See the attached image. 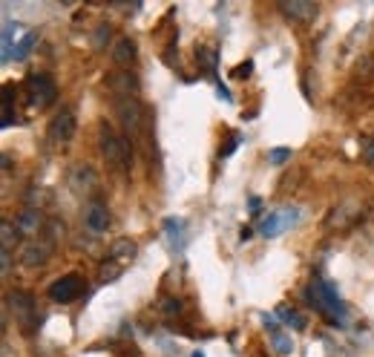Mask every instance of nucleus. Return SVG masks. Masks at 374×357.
<instances>
[{
    "instance_id": "nucleus-22",
    "label": "nucleus",
    "mask_w": 374,
    "mask_h": 357,
    "mask_svg": "<svg viewBox=\"0 0 374 357\" xmlns=\"http://www.w3.org/2000/svg\"><path fill=\"white\" fill-rule=\"evenodd\" d=\"M12 92H15V87L6 84V89H3V127H12Z\"/></svg>"
},
{
    "instance_id": "nucleus-19",
    "label": "nucleus",
    "mask_w": 374,
    "mask_h": 357,
    "mask_svg": "<svg viewBox=\"0 0 374 357\" xmlns=\"http://www.w3.org/2000/svg\"><path fill=\"white\" fill-rule=\"evenodd\" d=\"M274 354H279V357H288L291 351H294V340L285 335V331H276V335H274Z\"/></svg>"
},
{
    "instance_id": "nucleus-35",
    "label": "nucleus",
    "mask_w": 374,
    "mask_h": 357,
    "mask_svg": "<svg viewBox=\"0 0 374 357\" xmlns=\"http://www.w3.org/2000/svg\"><path fill=\"white\" fill-rule=\"evenodd\" d=\"M190 357H204V351H202V349H196V351H193Z\"/></svg>"
},
{
    "instance_id": "nucleus-27",
    "label": "nucleus",
    "mask_w": 374,
    "mask_h": 357,
    "mask_svg": "<svg viewBox=\"0 0 374 357\" xmlns=\"http://www.w3.org/2000/svg\"><path fill=\"white\" fill-rule=\"evenodd\" d=\"M107 38H110V27H107V23H101L98 32H96V38H92V43H96L98 50H104V41H107Z\"/></svg>"
},
{
    "instance_id": "nucleus-4",
    "label": "nucleus",
    "mask_w": 374,
    "mask_h": 357,
    "mask_svg": "<svg viewBox=\"0 0 374 357\" xmlns=\"http://www.w3.org/2000/svg\"><path fill=\"white\" fill-rule=\"evenodd\" d=\"M297 222H299V207H279V210L268 213V217L262 219L260 233H262V236H268V240H274V236H279L283 231L294 228Z\"/></svg>"
},
{
    "instance_id": "nucleus-2",
    "label": "nucleus",
    "mask_w": 374,
    "mask_h": 357,
    "mask_svg": "<svg viewBox=\"0 0 374 357\" xmlns=\"http://www.w3.org/2000/svg\"><path fill=\"white\" fill-rule=\"evenodd\" d=\"M98 145H101V153H104V159L110 164H115V168H133V147H130V141L115 133L107 122L98 127Z\"/></svg>"
},
{
    "instance_id": "nucleus-20",
    "label": "nucleus",
    "mask_w": 374,
    "mask_h": 357,
    "mask_svg": "<svg viewBox=\"0 0 374 357\" xmlns=\"http://www.w3.org/2000/svg\"><path fill=\"white\" fill-rule=\"evenodd\" d=\"M0 242H3V251H12L17 245V228L12 222H3L0 225Z\"/></svg>"
},
{
    "instance_id": "nucleus-8",
    "label": "nucleus",
    "mask_w": 374,
    "mask_h": 357,
    "mask_svg": "<svg viewBox=\"0 0 374 357\" xmlns=\"http://www.w3.org/2000/svg\"><path fill=\"white\" fill-rule=\"evenodd\" d=\"M50 138L58 141V145H66V141L75 138V112L69 107H63L50 122Z\"/></svg>"
},
{
    "instance_id": "nucleus-15",
    "label": "nucleus",
    "mask_w": 374,
    "mask_h": 357,
    "mask_svg": "<svg viewBox=\"0 0 374 357\" xmlns=\"http://www.w3.org/2000/svg\"><path fill=\"white\" fill-rule=\"evenodd\" d=\"M135 242L133 240H115L112 245H110V263H115V265H127V263H133V259H135Z\"/></svg>"
},
{
    "instance_id": "nucleus-26",
    "label": "nucleus",
    "mask_w": 374,
    "mask_h": 357,
    "mask_svg": "<svg viewBox=\"0 0 374 357\" xmlns=\"http://www.w3.org/2000/svg\"><path fill=\"white\" fill-rule=\"evenodd\" d=\"M161 312H167V314H179L181 312V303L176 297H167L165 303H161Z\"/></svg>"
},
{
    "instance_id": "nucleus-14",
    "label": "nucleus",
    "mask_w": 374,
    "mask_h": 357,
    "mask_svg": "<svg viewBox=\"0 0 374 357\" xmlns=\"http://www.w3.org/2000/svg\"><path fill=\"white\" fill-rule=\"evenodd\" d=\"M40 213H38V207H23L20 213H17V219H15V228H17V233H23V236H35L38 231H40Z\"/></svg>"
},
{
    "instance_id": "nucleus-23",
    "label": "nucleus",
    "mask_w": 374,
    "mask_h": 357,
    "mask_svg": "<svg viewBox=\"0 0 374 357\" xmlns=\"http://www.w3.org/2000/svg\"><path fill=\"white\" fill-rule=\"evenodd\" d=\"M288 159H291V150H288V147H274V150L268 153V161H271V164H285Z\"/></svg>"
},
{
    "instance_id": "nucleus-18",
    "label": "nucleus",
    "mask_w": 374,
    "mask_h": 357,
    "mask_svg": "<svg viewBox=\"0 0 374 357\" xmlns=\"http://www.w3.org/2000/svg\"><path fill=\"white\" fill-rule=\"evenodd\" d=\"M276 317L283 320L288 328H294V331H302V328H306V317H302V314L297 312V308L283 305V308H279V312H276Z\"/></svg>"
},
{
    "instance_id": "nucleus-33",
    "label": "nucleus",
    "mask_w": 374,
    "mask_h": 357,
    "mask_svg": "<svg viewBox=\"0 0 374 357\" xmlns=\"http://www.w3.org/2000/svg\"><path fill=\"white\" fill-rule=\"evenodd\" d=\"M250 213H260V199L250 196Z\"/></svg>"
},
{
    "instance_id": "nucleus-31",
    "label": "nucleus",
    "mask_w": 374,
    "mask_h": 357,
    "mask_svg": "<svg viewBox=\"0 0 374 357\" xmlns=\"http://www.w3.org/2000/svg\"><path fill=\"white\" fill-rule=\"evenodd\" d=\"M237 145H239V138H237V136H230V141L225 145V150H219V156H222V159H225V156H230L233 150H237Z\"/></svg>"
},
{
    "instance_id": "nucleus-7",
    "label": "nucleus",
    "mask_w": 374,
    "mask_h": 357,
    "mask_svg": "<svg viewBox=\"0 0 374 357\" xmlns=\"http://www.w3.org/2000/svg\"><path fill=\"white\" fill-rule=\"evenodd\" d=\"M81 294H84V279L78 274H66V277H61V279H55L50 285V300L63 303V305L66 303H75Z\"/></svg>"
},
{
    "instance_id": "nucleus-3",
    "label": "nucleus",
    "mask_w": 374,
    "mask_h": 357,
    "mask_svg": "<svg viewBox=\"0 0 374 357\" xmlns=\"http://www.w3.org/2000/svg\"><path fill=\"white\" fill-rule=\"evenodd\" d=\"M6 305L15 312V320L20 323V328L27 331V335H32V331L40 326L38 323V305H35V297L29 291H9Z\"/></svg>"
},
{
    "instance_id": "nucleus-29",
    "label": "nucleus",
    "mask_w": 374,
    "mask_h": 357,
    "mask_svg": "<svg viewBox=\"0 0 374 357\" xmlns=\"http://www.w3.org/2000/svg\"><path fill=\"white\" fill-rule=\"evenodd\" d=\"M250 73H253V61H245V64L237 66V73H233V75H237V78H248Z\"/></svg>"
},
{
    "instance_id": "nucleus-11",
    "label": "nucleus",
    "mask_w": 374,
    "mask_h": 357,
    "mask_svg": "<svg viewBox=\"0 0 374 357\" xmlns=\"http://www.w3.org/2000/svg\"><path fill=\"white\" fill-rule=\"evenodd\" d=\"M279 12L291 20L308 23V20L317 17V3H311V0H283V3H279Z\"/></svg>"
},
{
    "instance_id": "nucleus-1",
    "label": "nucleus",
    "mask_w": 374,
    "mask_h": 357,
    "mask_svg": "<svg viewBox=\"0 0 374 357\" xmlns=\"http://www.w3.org/2000/svg\"><path fill=\"white\" fill-rule=\"evenodd\" d=\"M306 297H308V303L317 308V312L329 320L331 326H343L345 323V317H348V308H345V303L340 300V294H337V289L331 282H325V279H314L311 285H308V291H306Z\"/></svg>"
},
{
    "instance_id": "nucleus-6",
    "label": "nucleus",
    "mask_w": 374,
    "mask_h": 357,
    "mask_svg": "<svg viewBox=\"0 0 374 357\" xmlns=\"http://www.w3.org/2000/svg\"><path fill=\"white\" fill-rule=\"evenodd\" d=\"M115 112H119V122L127 136H135L142 127V104H138L135 95H124V99H115Z\"/></svg>"
},
{
    "instance_id": "nucleus-9",
    "label": "nucleus",
    "mask_w": 374,
    "mask_h": 357,
    "mask_svg": "<svg viewBox=\"0 0 374 357\" xmlns=\"http://www.w3.org/2000/svg\"><path fill=\"white\" fill-rule=\"evenodd\" d=\"M84 228L92 236H101L110 228V210H107L104 202H89L87 205V210H84Z\"/></svg>"
},
{
    "instance_id": "nucleus-5",
    "label": "nucleus",
    "mask_w": 374,
    "mask_h": 357,
    "mask_svg": "<svg viewBox=\"0 0 374 357\" xmlns=\"http://www.w3.org/2000/svg\"><path fill=\"white\" fill-rule=\"evenodd\" d=\"M27 92H29V104L38 107V110H43V107H50L55 101L58 87H55V81L50 75L40 73V75H29L27 78Z\"/></svg>"
},
{
    "instance_id": "nucleus-21",
    "label": "nucleus",
    "mask_w": 374,
    "mask_h": 357,
    "mask_svg": "<svg viewBox=\"0 0 374 357\" xmlns=\"http://www.w3.org/2000/svg\"><path fill=\"white\" fill-rule=\"evenodd\" d=\"M12 29H17V27L9 20L6 27H3V64H9V61H12V55H15V52H12Z\"/></svg>"
},
{
    "instance_id": "nucleus-34",
    "label": "nucleus",
    "mask_w": 374,
    "mask_h": 357,
    "mask_svg": "<svg viewBox=\"0 0 374 357\" xmlns=\"http://www.w3.org/2000/svg\"><path fill=\"white\" fill-rule=\"evenodd\" d=\"M239 240L245 242V240H250V228H242V233H239Z\"/></svg>"
},
{
    "instance_id": "nucleus-28",
    "label": "nucleus",
    "mask_w": 374,
    "mask_h": 357,
    "mask_svg": "<svg viewBox=\"0 0 374 357\" xmlns=\"http://www.w3.org/2000/svg\"><path fill=\"white\" fill-rule=\"evenodd\" d=\"M58 236H63V222L52 219V222H50V242H55Z\"/></svg>"
},
{
    "instance_id": "nucleus-32",
    "label": "nucleus",
    "mask_w": 374,
    "mask_h": 357,
    "mask_svg": "<svg viewBox=\"0 0 374 357\" xmlns=\"http://www.w3.org/2000/svg\"><path fill=\"white\" fill-rule=\"evenodd\" d=\"M9 265H12V259H9V251H3V274H9Z\"/></svg>"
},
{
    "instance_id": "nucleus-17",
    "label": "nucleus",
    "mask_w": 374,
    "mask_h": 357,
    "mask_svg": "<svg viewBox=\"0 0 374 357\" xmlns=\"http://www.w3.org/2000/svg\"><path fill=\"white\" fill-rule=\"evenodd\" d=\"M35 43H38V32H27V35H23V38L15 43V55H12V61H17V64H20V61H27Z\"/></svg>"
},
{
    "instance_id": "nucleus-13",
    "label": "nucleus",
    "mask_w": 374,
    "mask_h": 357,
    "mask_svg": "<svg viewBox=\"0 0 374 357\" xmlns=\"http://www.w3.org/2000/svg\"><path fill=\"white\" fill-rule=\"evenodd\" d=\"M107 84H110V89L115 92V99H124V95H135V92H138V78L130 75L127 69H121V73L110 75Z\"/></svg>"
},
{
    "instance_id": "nucleus-12",
    "label": "nucleus",
    "mask_w": 374,
    "mask_h": 357,
    "mask_svg": "<svg viewBox=\"0 0 374 357\" xmlns=\"http://www.w3.org/2000/svg\"><path fill=\"white\" fill-rule=\"evenodd\" d=\"M50 248H52V242H29V245H23L20 265L23 268H40V265H46V259H50Z\"/></svg>"
},
{
    "instance_id": "nucleus-16",
    "label": "nucleus",
    "mask_w": 374,
    "mask_h": 357,
    "mask_svg": "<svg viewBox=\"0 0 374 357\" xmlns=\"http://www.w3.org/2000/svg\"><path fill=\"white\" fill-rule=\"evenodd\" d=\"M135 52L138 50H135V41L133 38H119V41H115V46H112V61L127 66V64L135 61Z\"/></svg>"
},
{
    "instance_id": "nucleus-10",
    "label": "nucleus",
    "mask_w": 374,
    "mask_h": 357,
    "mask_svg": "<svg viewBox=\"0 0 374 357\" xmlns=\"http://www.w3.org/2000/svg\"><path fill=\"white\" fill-rule=\"evenodd\" d=\"M161 228H165L167 245H170L176 254H181L184 245H187V222H184L181 217H167L165 222H161Z\"/></svg>"
},
{
    "instance_id": "nucleus-30",
    "label": "nucleus",
    "mask_w": 374,
    "mask_h": 357,
    "mask_svg": "<svg viewBox=\"0 0 374 357\" xmlns=\"http://www.w3.org/2000/svg\"><path fill=\"white\" fill-rule=\"evenodd\" d=\"M262 323H265V328H271V335H276V331H279V323H276L274 314H262Z\"/></svg>"
},
{
    "instance_id": "nucleus-25",
    "label": "nucleus",
    "mask_w": 374,
    "mask_h": 357,
    "mask_svg": "<svg viewBox=\"0 0 374 357\" xmlns=\"http://www.w3.org/2000/svg\"><path fill=\"white\" fill-rule=\"evenodd\" d=\"M119 274H121V265H115V263H110V265H104V268H101V279H104V282L115 279Z\"/></svg>"
},
{
    "instance_id": "nucleus-24",
    "label": "nucleus",
    "mask_w": 374,
    "mask_h": 357,
    "mask_svg": "<svg viewBox=\"0 0 374 357\" xmlns=\"http://www.w3.org/2000/svg\"><path fill=\"white\" fill-rule=\"evenodd\" d=\"M360 153H363L366 164H374V138H363L360 141Z\"/></svg>"
}]
</instances>
